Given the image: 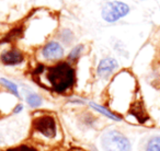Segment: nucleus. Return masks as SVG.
Returning <instances> with one entry per match:
<instances>
[{
    "mask_svg": "<svg viewBox=\"0 0 160 151\" xmlns=\"http://www.w3.org/2000/svg\"><path fill=\"white\" fill-rule=\"evenodd\" d=\"M38 71L44 73L49 88L57 93H66L67 91L72 89L75 85V69L67 61L59 62L49 68L41 67Z\"/></svg>",
    "mask_w": 160,
    "mask_h": 151,
    "instance_id": "1",
    "label": "nucleus"
},
{
    "mask_svg": "<svg viewBox=\"0 0 160 151\" xmlns=\"http://www.w3.org/2000/svg\"><path fill=\"white\" fill-rule=\"evenodd\" d=\"M34 139L38 142L47 144L57 140L59 135V127L57 119L52 114H41L35 115L32 122Z\"/></svg>",
    "mask_w": 160,
    "mask_h": 151,
    "instance_id": "2",
    "label": "nucleus"
},
{
    "mask_svg": "<svg viewBox=\"0 0 160 151\" xmlns=\"http://www.w3.org/2000/svg\"><path fill=\"white\" fill-rule=\"evenodd\" d=\"M102 151H132V141L124 133L114 127H108L100 136Z\"/></svg>",
    "mask_w": 160,
    "mask_h": 151,
    "instance_id": "3",
    "label": "nucleus"
},
{
    "mask_svg": "<svg viewBox=\"0 0 160 151\" xmlns=\"http://www.w3.org/2000/svg\"><path fill=\"white\" fill-rule=\"evenodd\" d=\"M129 12V7L122 1H110L105 3L101 12L103 20L109 23H113L124 18Z\"/></svg>",
    "mask_w": 160,
    "mask_h": 151,
    "instance_id": "4",
    "label": "nucleus"
},
{
    "mask_svg": "<svg viewBox=\"0 0 160 151\" xmlns=\"http://www.w3.org/2000/svg\"><path fill=\"white\" fill-rule=\"evenodd\" d=\"M118 68V62L113 57H105L99 62L97 68V75L102 79L109 78L110 76Z\"/></svg>",
    "mask_w": 160,
    "mask_h": 151,
    "instance_id": "5",
    "label": "nucleus"
},
{
    "mask_svg": "<svg viewBox=\"0 0 160 151\" xmlns=\"http://www.w3.org/2000/svg\"><path fill=\"white\" fill-rule=\"evenodd\" d=\"M42 56L46 60H58L64 56V48L58 42H48L42 48Z\"/></svg>",
    "mask_w": 160,
    "mask_h": 151,
    "instance_id": "6",
    "label": "nucleus"
},
{
    "mask_svg": "<svg viewBox=\"0 0 160 151\" xmlns=\"http://www.w3.org/2000/svg\"><path fill=\"white\" fill-rule=\"evenodd\" d=\"M23 60H24V56L17 48L5 51L0 55V61L6 66H16L21 64Z\"/></svg>",
    "mask_w": 160,
    "mask_h": 151,
    "instance_id": "7",
    "label": "nucleus"
},
{
    "mask_svg": "<svg viewBox=\"0 0 160 151\" xmlns=\"http://www.w3.org/2000/svg\"><path fill=\"white\" fill-rule=\"evenodd\" d=\"M89 106L91 107L93 111L98 112L99 114H101V115L104 116V117L109 118V119L113 120V122H122V119H123L120 114L110 111L104 105L98 104V103H96V102H89Z\"/></svg>",
    "mask_w": 160,
    "mask_h": 151,
    "instance_id": "8",
    "label": "nucleus"
},
{
    "mask_svg": "<svg viewBox=\"0 0 160 151\" xmlns=\"http://www.w3.org/2000/svg\"><path fill=\"white\" fill-rule=\"evenodd\" d=\"M144 151H160V134L152 135L147 139Z\"/></svg>",
    "mask_w": 160,
    "mask_h": 151,
    "instance_id": "9",
    "label": "nucleus"
},
{
    "mask_svg": "<svg viewBox=\"0 0 160 151\" xmlns=\"http://www.w3.org/2000/svg\"><path fill=\"white\" fill-rule=\"evenodd\" d=\"M25 102L32 109H38L43 104V98L38 93H29L25 98Z\"/></svg>",
    "mask_w": 160,
    "mask_h": 151,
    "instance_id": "10",
    "label": "nucleus"
},
{
    "mask_svg": "<svg viewBox=\"0 0 160 151\" xmlns=\"http://www.w3.org/2000/svg\"><path fill=\"white\" fill-rule=\"evenodd\" d=\"M0 85H2V87H5L8 91L11 92V93L13 94L17 99H20V92H19V88L14 82L8 80V79H6V78H0Z\"/></svg>",
    "mask_w": 160,
    "mask_h": 151,
    "instance_id": "11",
    "label": "nucleus"
},
{
    "mask_svg": "<svg viewBox=\"0 0 160 151\" xmlns=\"http://www.w3.org/2000/svg\"><path fill=\"white\" fill-rule=\"evenodd\" d=\"M82 51H83V45H77L76 47H73L68 55V60L69 61H76L79 58V56L81 55Z\"/></svg>",
    "mask_w": 160,
    "mask_h": 151,
    "instance_id": "12",
    "label": "nucleus"
},
{
    "mask_svg": "<svg viewBox=\"0 0 160 151\" xmlns=\"http://www.w3.org/2000/svg\"><path fill=\"white\" fill-rule=\"evenodd\" d=\"M6 151H38L34 147L29 146V144H19L16 147H11V148H8Z\"/></svg>",
    "mask_w": 160,
    "mask_h": 151,
    "instance_id": "13",
    "label": "nucleus"
},
{
    "mask_svg": "<svg viewBox=\"0 0 160 151\" xmlns=\"http://www.w3.org/2000/svg\"><path fill=\"white\" fill-rule=\"evenodd\" d=\"M60 40L62 41L64 43H66V44H68V43H70L71 41H72L73 38V35L72 33H71L69 30H64V31L62 32V34H60Z\"/></svg>",
    "mask_w": 160,
    "mask_h": 151,
    "instance_id": "14",
    "label": "nucleus"
},
{
    "mask_svg": "<svg viewBox=\"0 0 160 151\" xmlns=\"http://www.w3.org/2000/svg\"><path fill=\"white\" fill-rule=\"evenodd\" d=\"M23 110H24V106H23V104H21V103H18V104L14 105V107H13V110H12L11 113L13 114V115H19V114L22 113Z\"/></svg>",
    "mask_w": 160,
    "mask_h": 151,
    "instance_id": "15",
    "label": "nucleus"
},
{
    "mask_svg": "<svg viewBox=\"0 0 160 151\" xmlns=\"http://www.w3.org/2000/svg\"><path fill=\"white\" fill-rule=\"evenodd\" d=\"M3 144V137H2V135H1V133H0V144Z\"/></svg>",
    "mask_w": 160,
    "mask_h": 151,
    "instance_id": "16",
    "label": "nucleus"
}]
</instances>
